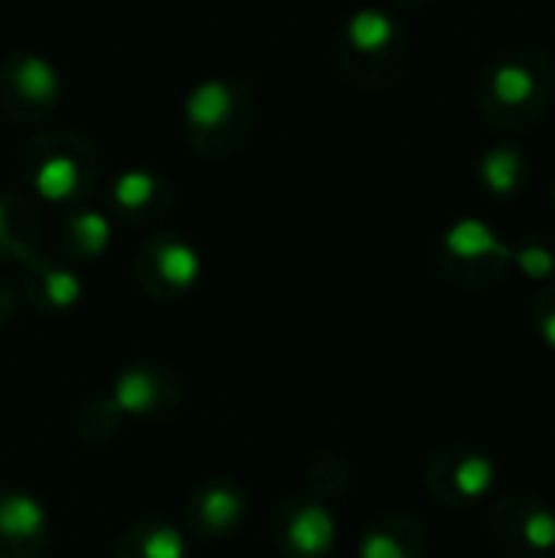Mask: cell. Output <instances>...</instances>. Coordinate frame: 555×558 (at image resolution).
Masks as SVG:
<instances>
[{
	"instance_id": "cell-1",
	"label": "cell",
	"mask_w": 555,
	"mask_h": 558,
	"mask_svg": "<svg viewBox=\"0 0 555 558\" xmlns=\"http://www.w3.org/2000/svg\"><path fill=\"white\" fill-rule=\"evenodd\" d=\"M232 88L219 78H206L186 98V121L193 128H219L232 114Z\"/></svg>"
},
{
	"instance_id": "cell-2",
	"label": "cell",
	"mask_w": 555,
	"mask_h": 558,
	"mask_svg": "<svg viewBox=\"0 0 555 558\" xmlns=\"http://www.w3.org/2000/svg\"><path fill=\"white\" fill-rule=\"evenodd\" d=\"M291 546L301 553V556H324L330 546H334V539H337V526H334V517L324 510V507H317V504H311V507H304L298 517H294V523H291Z\"/></svg>"
},
{
	"instance_id": "cell-3",
	"label": "cell",
	"mask_w": 555,
	"mask_h": 558,
	"mask_svg": "<svg viewBox=\"0 0 555 558\" xmlns=\"http://www.w3.org/2000/svg\"><path fill=\"white\" fill-rule=\"evenodd\" d=\"M445 248L455 258H484V255H507L494 229L481 219H458L445 232Z\"/></svg>"
},
{
	"instance_id": "cell-4",
	"label": "cell",
	"mask_w": 555,
	"mask_h": 558,
	"mask_svg": "<svg viewBox=\"0 0 555 558\" xmlns=\"http://www.w3.org/2000/svg\"><path fill=\"white\" fill-rule=\"evenodd\" d=\"M46 530V510L36 497L10 494L0 500V533L7 539H33Z\"/></svg>"
},
{
	"instance_id": "cell-5",
	"label": "cell",
	"mask_w": 555,
	"mask_h": 558,
	"mask_svg": "<svg viewBox=\"0 0 555 558\" xmlns=\"http://www.w3.org/2000/svg\"><path fill=\"white\" fill-rule=\"evenodd\" d=\"M33 186L43 199L62 203L79 190V163L72 157H49L36 167Z\"/></svg>"
},
{
	"instance_id": "cell-6",
	"label": "cell",
	"mask_w": 555,
	"mask_h": 558,
	"mask_svg": "<svg viewBox=\"0 0 555 558\" xmlns=\"http://www.w3.org/2000/svg\"><path fill=\"white\" fill-rule=\"evenodd\" d=\"M393 20L383 10H357L347 23V36L360 52H379L393 43Z\"/></svg>"
},
{
	"instance_id": "cell-7",
	"label": "cell",
	"mask_w": 555,
	"mask_h": 558,
	"mask_svg": "<svg viewBox=\"0 0 555 558\" xmlns=\"http://www.w3.org/2000/svg\"><path fill=\"white\" fill-rule=\"evenodd\" d=\"M16 88L26 101L46 105L59 95V72L43 56H26L16 69Z\"/></svg>"
},
{
	"instance_id": "cell-8",
	"label": "cell",
	"mask_w": 555,
	"mask_h": 558,
	"mask_svg": "<svg viewBox=\"0 0 555 558\" xmlns=\"http://www.w3.org/2000/svg\"><path fill=\"white\" fill-rule=\"evenodd\" d=\"M157 271L173 288H190L200 278V255L186 242H167L157 252Z\"/></svg>"
},
{
	"instance_id": "cell-9",
	"label": "cell",
	"mask_w": 555,
	"mask_h": 558,
	"mask_svg": "<svg viewBox=\"0 0 555 558\" xmlns=\"http://www.w3.org/2000/svg\"><path fill=\"white\" fill-rule=\"evenodd\" d=\"M520 173H523V157H520V150H514V147H494V150H487L484 160H481V177H484V183H487L494 193H510V190H517Z\"/></svg>"
},
{
	"instance_id": "cell-10",
	"label": "cell",
	"mask_w": 555,
	"mask_h": 558,
	"mask_svg": "<svg viewBox=\"0 0 555 558\" xmlns=\"http://www.w3.org/2000/svg\"><path fill=\"white\" fill-rule=\"evenodd\" d=\"M114 402H118V409H124L131 415H144L157 402V386L144 369H128L114 383Z\"/></svg>"
},
{
	"instance_id": "cell-11",
	"label": "cell",
	"mask_w": 555,
	"mask_h": 558,
	"mask_svg": "<svg viewBox=\"0 0 555 558\" xmlns=\"http://www.w3.org/2000/svg\"><path fill=\"white\" fill-rule=\"evenodd\" d=\"M491 88H494L497 101H504V105H523V101L533 95L536 78H533L530 69H523V65H517V62H504V65L494 69Z\"/></svg>"
},
{
	"instance_id": "cell-12",
	"label": "cell",
	"mask_w": 555,
	"mask_h": 558,
	"mask_svg": "<svg viewBox=\"0 0 555 558\" xmlns=\"http://www.w3.org/2000/svg\"><path fill=\"white\" fill-rule=\"evenodd\" d=\"M242 517V497L229 487H213L203 497V520L213 530H229Z\"/></svg>"
},
{
	"instance_id": "cell-13",
	"label": "cell",
	"mask_w": 555,
	"mask_h": 558,
	"mask_svg": "<svg viewBox=\"0 0 555 558\" xmlns=\"http://www.w3.org/2000/svg\"><path fill=\"white\" fill-rule=\"evenodd\" d=\"M154 190H157V183H154L150 173H144V170H128V173H121L118 183H114V203L124 206V209H141V206H147V203L154 199Z\"/></svg>"
},
{
	"instance_id": "cell-14",
	"label": "cell",
	"mask_w": 555,
	"mask_h": 558,
	"mask_svg": "<svg viewBox=\"0 0 555 558\" xmlns=\"http://www.w3.org/2000/svg\"><path fill=\"white\" fill-rule=\"evenodd\" d=\"M455 484H458V490H461L464 497H481V494H487L491 484H494V464H491L484 454H471V458H464V461L458 464Z\"/></svg>"
},
{
	"instance_id": "cell-15",
	"label": "cell",
	"mask_w": 555,
	"mask_h": 558,
	"mask_svg": "<svg viewBox=\"0 0 555 558\" xmlns=\"http://www.w3.org/2000/svg\"><path fill=\"white\" fill-rule=\"evenodd\" d=\"M72 226H75L79 242H82L88 252H101V248L108 245L111 229H108V219H105L101 213H82V216H75Z\"/></svg>"
},
{
	"instance_id": "cell-16",
	"label": "cell",
	"mask_w": 555,
	"mask_h": 558,
	"mask_svg": "<svg viewBox=\"0 0 555 558\" xmlns=\"http://www.w3.org/2000/svg\"><path fill=\"white\" fill-rule=\"evenodd\" d=\"M141 556L144 558H183L186 556V549H183V539H180V533H177V530H170V526H157V530H150V536L144 539V546H141Z\"/></svg>"
},
{
	"instance_id": "cell-17",
	"label": "cell",
	"mask_w": 555,
	"mask_h": 558,
	"mask_svg": "<svg viewBox=\"0 0 555 558\" xmlns=\"http://www.w3.org/2000/svg\"><path fill=\"white\" fill-rule=\"evenodd\" d=\"M46 294L56 307H72L82 298V284L69 271H46Z\"/></svg>"
},
{
	"instance_id": "cell-18",
	"label": "cell",
	"mask_w": 555,
	"mask_h": 558,
	"mask_svg": "<svg viewBox=\"0 0 555 558\" xmlns=\"http://www.w3.org/2000/svg\"><path fill=\"white\" fill-rule=\"evenodd\" d=\"M523 536L533 549H553L555 546V517L550 510H536L523 523Z\"/></svg>"
},
{
	"instance_id": "cell-19",
	"label": "cell",
	"mask_w": 555,
	"mask_h": 558,
	"mask_svg": "<svg viewBox=\"0 0 555 558\" xmlns=\"http://www.w3.org/2000/svg\"><path fill=\"white\" fill-rule=\"evenodd\" d=\"M517 265L530 278H546L555 268V255L550 248H543V245H527V248L517 252Z\"/></svg>"
},
{
	"instance_id": "cell-20",
	"label": "cell",
	"mask_w": 555,
	"mask_h": 558,
	"mask_svg": "<svg viewBox=\"0 0 555 558\" xmlns=\"http://www.w3.org/2000/svg\"><path fill=\"white\" fill-rule=\"evenodd\" d=\"M360 558H406V549L389 533H370L363 539Z\"/></svg>"
},
{
	"instance_id": "cell-21",
	"label": "cell",
	"mask_w": 555,
	"mask_h": 558,
	"mask_svg": "<svg viewBox=\"0 0 555 558\" xmlns=\"http://www.w3.org/2000/svg\"><path fill=\"white\" fill-rule=\"evenodd\" d=\"M543 340H546V343L555 350V311L543 317Z\"/></svg>"
},
{
	"instance_id": "cell-22",
	"label": "cell",
	"mask_w": 555,
	"mask_h": 558,
	"mask_svg": "<svg viewBox=\"0 0 555 558\" xmlns=\"http://www.w3.org/2000/svg\"><path fill=\"white\" fill-rule=\"evenodd\" d=\"M7 235V219H3V203H0V239Z\"/></svg>"
}]
</instances>
